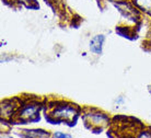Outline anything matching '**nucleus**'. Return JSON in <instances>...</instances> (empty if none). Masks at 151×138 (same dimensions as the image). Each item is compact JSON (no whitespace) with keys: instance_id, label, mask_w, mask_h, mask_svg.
I'll use <instances>...</instances> for the list:
<instances>
[{"instance_id":"obj_3","label":"nucleus","mask_w":151,"mask_h":138,"mask_svg":"<svg viewBox=\"0 0 151 138\" xmlns=\"http://www.w3.org/2000/svg\"><path fill=\"white\" fill-rule=\"evenodd\" d=\"M105 38L103 35H96L91 40L90 42V49L94 54H101L102 53L103 43H104Z\"/></svg>"},{"instance_id":"obj_5","label":"nucleus","mask_w":151,"mask_h":138,"mask_svg":"<svg viewBox=\"0 0 151 138\" xmlns=\"http://www.w3.org/2000/svg\"><path fill=\"white\" fill-rule=\"evenodd\" d=\"M54 137H70V136L65 134H54Z\"/></svg>"},{"instance_id":"obj_4","label":"nucleus","mask_w":151,"mask_h":138,"mask_svg":"<svg viewBox=\"0 0 151 138\" xmlns=\"http://www.w3.org/2000/svg\"><path fill=\"white\" fill-rule=\"evenodd\" d=\"M27 131V134H25L24 136H30V137H46L48 136L47 133L43 131H38V129H32V131Z\"/></svg>"},{"instance_id":"obj_6","label":"nucleus","mask_w":151,"mask_h":138,"mask_svg":"<svg viewBox=\"0 0 151 138\" xmlns=\"http://www.w3.org/2000/svg\"><path fill=\"white\" fill-rule=\"evenodd\" d=\"M150 93H151V90H150Z\"/></svg>"},{"instance_id":"obj_1","label":"nucleus","mask_w":151,"mask_h":138,"mask_svg":"<svg viewBox=\"0 0 151 138\" xmlns=\"http://www.w3.org/2000/svg\"><path fill=\"white\" fill-rule=\"evenodd\" d=\"M72 115H76L75 108L72 105H59V108H57L54 112V117L56 119V122H59L60 119L63 121H68L71 118Z\"/></svg>"},{"instance_id":"obj_2","label":"nucleus","mask_w":151,"mask_h":138,"mask_svg":"<svg viewBox=\"0 0 151 138\" xmlns=\"http://www.w3.org/2000/svg\"><path fill=\"white\" fill-rule=\"evenodd\" d=\"M40 108H37V105H27L22 108V111L19 114V119L21 122L27 123L29 121H36L37 118H34L35 116L37 115Z\"/></svg>"}]
</instances>
